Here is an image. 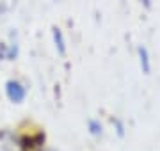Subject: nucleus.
<instances>
[{"label": "nucleus", "mask_w": 160, "mask_h": 151, "mask_svg": "<svg viewBox=\"0 0 160 151\" xmlns=\"http://www.w3.org/2000/svg\"><path fill=\"white\" fill-rule=\"evenodd\" d=\"M6 93H7V98L11 100L12 103H22L25 96H27V89L18 80H9L6 84Z\"/></svg>", "instance_id": "1"}, {"label": "nucleus", "mask_w": 160, "mask_h": 151, "mask_svg": "<svg viewBox=\"0 0 160 151\" xmlns=\"http://www.w3.org/2000/svg\"><path fill=\"white\" fill-rule=\"evenodd\" d=\"M139 59H141V68H142V71L146 73V75H148L149 70H151V61H149L148 50H146L144 46L139 48Z\"/></svg>", "instance_id": "2"}, {"label": "nucleus", "mask_w": 160, "mask_h": 151, "mask_svg": "<svg viewBox=\"0 0 160 151\" xmlns=\"http://www.w3.org/2000/svg\"><path fill=\"white\" fill-rule=\"evenodd\" d=\"M53 41H55V48L61 55L66 53V41H64V36L61 32V29H53Z\"/></svg>", "instance_id": "3"}, {"label": "nucleus", "mask_w": 160, "mask_h": 151, "mask_svg": "<svg viewBox=\"0 0 160 151\" xmlns=\"http://www.w3.org/2000/svg\"><path fill=\"white\" fill-rule=\"evenodd\" d=\"M87 128H89V134L94 135V137H100L103 134V126L98 119H91V121L87 123Z\"/></svg>", "instance_id": "4"}, {"label": "nucleus", "mask_w": 160, "mask_h": 151, "mask_svg": "<svg viewBox=\"0 0 160 151\" xmlns=\"http://www.w3.org/2000/svg\"><path fill=\"white\" fill-rule=\"evenodd\" d=\"M141 2H142L144 6L148 7V9H149V7H151V0H141Z\"/></svg>", "instance_id": "5"}, {"label": "nucleus", "mask_w": 160, "mask_h": 151, "mask_svg": "<svg viewBox=\"0 0 160 151\" xmlns=\"http://www.w3.org/2000/svg\"><path fill=\"white\" fill-rule=\"evenodd\" d=\"M55 2H57V0H55Z\"/></svg>", "instance_id": "6"}]
</instances>
